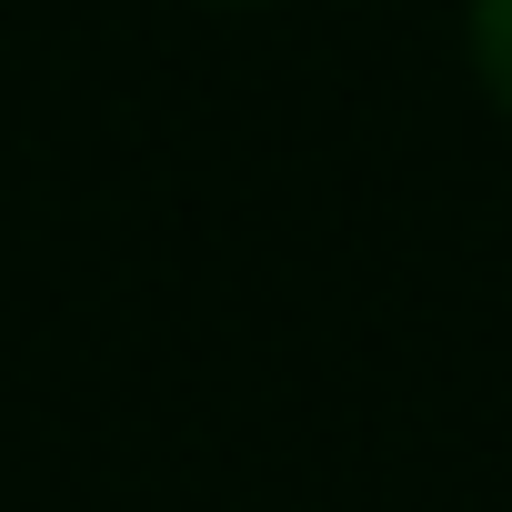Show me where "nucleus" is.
I'll list each match as a JSON object with an SVG mask.
<instances>
[{
	"label": "nucleus",
	"instance_id": "obj_1",
	"mask_svg": "<svg viewBox=\"0 0 512 512\" xmlns=\"http://www.w3.org/2000/svg\"><path fill=\"white\" fill-rule=\"evenodd\" d=\"M472 81H482V101L512 121V0H472Z\"/></svg>",
	"mask_w": 512,
	"mask_h": 512
}]
</instances>
